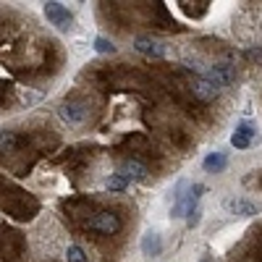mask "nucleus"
Listing matches in <instances>:
<instances>
[{
	"mask_svg": "<svg viewBox=\"0 0 262 262\" xmlns=\"http://www.w3.org/2000/svg\"><path fill=\"white\" fill-rule=\"evenodd\" d=\"M121 226H123V223H121V215H118V212H111V210L97 212L92 221H90V228L97 231V233H102V236H113V233H118Z\"/></svg>",
	"mask_w": 262,
	"mask_h": 262,
	"instance_id": "obj_1",
	"label": "nucleus"
},
{
	"mask_svg": "<svg viewBox=\"0 0 262 262\" xmlns=\"http://www.w3.org/2000/svg\"><path fill=\"white\" fill-rule=\"evenodd\" d=\"M205 79L207 81H212L217 90L221 86H228V84H233V79H236V69H233V63H228V60H221V63H215V66H210L207 69V74H205Z\"/></svg>",
	"mask_w": 262,
	"mask_h": 262,
	"instance_id": "obj_2",
	"label": "nucleus"
},
{
	"mask_svg": "<svg viewBox=\"0 0 262 262\" xmlns=\"http://www.w3.org/2000/svg\"><path fill=\"white\" fill-rule=\"evenodd\" d=\"M45 16H48L50 24L55 29H60V32H69L74 27V16L69 13V8L60 6V3H48L45 6Z\"/></svg>",
	"mask_w": 262,
	"mask_h": 262,
	"instance_id": "obj_3",
	"label": "nucleus"
},
{
	"mask_svg": "<svg viewBox=\"0 0 262 262\" xmlns=\"http://www.w3.org/2000/svg\"><path fill=\"white\" fill-rule=\"evenodd\" d=\"M254 142H259V134H257V128L249 126V123H242L233 134H231V144L236 149H249Z\"/></svg>",
	"mask_w": 262,
	"mask_h": 262,
	"instance_id": "obj_4",
	"label": "nucleus"
},
{
	"mask_svg": "<svg viewBox=\"0 0 262 262\" xmlns=\"http://www.w3.org/2000/svg\"><path fill=\"white\" fill-rule=\"evenodd\" d=\"M134 50L142 53V55H149V58H163V55H165L163 42L152 39V37H137V39H134Z\"/></svg>",
	"mask_w": 262,
	"mask_h": 262,
	"instance_id": "obj_5",
	"label": "nucleus"
},
{
	"mask_svg": "<svg viewBox=\"0 0 262 262\" xmlns=\"http://www.w3.org/2000/svg\"><path fill=\"white\" fill-rule=\"evenodd\" d=\"M191 92H194V97L196 100H202V102H210V100H215L217 97V86L212 84V81H207L205 76H200V79H194V84H191Z\"/></svg>",
	"mask_w": 262,
	"mask_h": 262,
	"instance_id": "obj_6",
	"label": "nucleus"
},
{
	"mask_svg": "<svg viewBox=\"0 0 262 262\" xmlns=\"http://www.w3.org/2000/svg\"><path fill=\"white\" fill-rule=\"evenodd\" d=\"M60 118L69 123H84L86 118V107L81 102H63L60 105Z\"/></svg>",
	"mask_w": 262,
	"mask_h": 262,
	"instance_id": "obj_7",
	"label": "nucleus"
},
{
	"mask_svg": "<svg viewBox=\"0 0 262 262\" xmlns=\"http://www.w3.org/2000/svg\"><path fill=\"white\" fill-rule=\"evenodd\" d=\"M226 210L231 215H238V217H252V215L259 212V207L254 202H249V200H228L226 202Z\"/></svg>",
	"mask_w": 262,
	"mask_h": 262,
	"instance_id": "obj_8",
	"label": "nucleus"
},
{
	"mask_svg": "<svg viewBox=\"0 0 262 262\" xmlns=\"http://www.w3.org/2000/svg\"><path fill=\"white\" fill-rule=\"evenodd\" d=\"M121 176L126 181H144L147 179V165H142L139 160H126L121 165Z\"/></svg>",
	"mask_w": 262,
	"mask_h": 262,
	"instance_id": "obj_9",
	"label": "nucleus"
},
{
	"mask_svg": "<svg viewBox=\"0 0 262 262\" xmlns=\"http://www.w3.org/2000/svg\"><path fill=\"white\" fill-rule=\"evenodd\" d=\"M142 252H144L147 257H158V254L163 252V242H160V236H158L155 231H147V233H144V238H142Z\"/></svg>",
	"mask_w": 262,
	"mask_h": 262,
	"instance_id": "obj_10",
	"label": "nucleus"
},
{
	"mask_svg": "<svg viewBox=\"0 0 262 262\" xmlns=\"http://www.w3.org/2000/svg\"><path fill=\"white\" fill-rule=\"evenodd\" d=\"M202 165H205V170H210V173H221V170L228 165V158L223 155V152H210Z\"/></svg>",
	"mask_w": 262,
	"mask_h": 262,
	"instance_id": "obj_11",
	"label": "nucleus"
},
{
	"mask_svg": "<svg viewBox=\"0 0 262 262\" xmlns=\"http://www.w3.org/2000/svg\"><path fill=\"white\" fill-rule=\"evenodd\" d=\"M18 144L16 131H0V152H13Z\"/></svg>",
	"mask_w": 262,
	"mask_h": 262,
	"instance_id": "obj_12",
	"label": "nucleus"
},
{
	"mask_svg": "<svg viewBox=\"0 0 262 262\" xmlns=\"http://www.w3.org/2000/svg\"><path fill=\"white\" fill-rule=\"evenodd\" d=\"M95 50L102 53V55H113V53H116V45H113L107 37H97V39H95Z\"/></svg>",
	"mask_w": 262,
	"mask_h": 262,
	"instance_id": "obj_13",
	"label": "nucleus"
},
{
	"mask_svg": "<svg viewBox=\"0 0 262 262\" xmlns=\"http://www.w3.org/2000/svg\"><path fill=\"white\" fill-rule=\"evenodd\" d=\"M66 262H86L84 249H81V247H76V244H71L69 249H66Z\"/></svg>",
	"mask_w": 262,
	"mask_h": 262,
	"instance_id": "obj_14",
	"label": "nucleus"
},
{
	"mask_svg": "<svg viewBox=\"0 0 262 262\" xmlns=\"http://www.w3.org/2000/svg\"><path fill=\"white\" fill-rule=\"evenodd\" d=\"M126 186H128V181L121 176V173H116V176L107 179V189H111V191H123Z\"/></svg>",
	"mask_w": 262,
	"mask_h": 262,
	"instance_id": "obj_15",
	"label": "nucleus"
},
{
	"mask_svg": "<svg viewBox=\"0 0 262 262\" xmlns=\"http://www.w3.org/2000/svg\"><path fill=\"white\" fill-rule=\"evenodd\" d=\"M200 215H202V210H200V207H196V210H189V212H186V226H189V228H194L196 223H200Z\"/></svg>",
	"mask_w": 262,
	"mask_h": 262,
	"instance_id": "obj_16",
	"label": "nucleus"
},
{
	"mask_svg": "<svg viewBox=\"0 0 262 262\" xmlns=\"http://www.w3.org/2000/svg\"><path fill=\"white\" fill-rule=\"evenodd\" d=\"M205 262H210V259H205Z\"/></svg>",
	"mask_w": 262,
	"mask_h": 262,
	"instance_id": "obj_17",
	"label": "nucleus"
}]
</instances>
